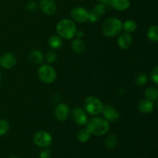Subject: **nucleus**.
Instances as JSON below:
<instances>
[{
    "label": "nucleus",
    "instance_id": "1",
    "mask_svg": "<svg viewBox=\"0 0 158 158\" xmlns=\"http://www.w3.org/2000/svg\"><path fill=\"white\" fill-rule=\"evenodd\" d=\"M87 129L91 134L95 136H103L110 130L109 122L103 117H96L87 121Z\"/></svg>",
    "mask_w": 158,
    "mask_h": 158
},
{
    "label": "nucleus",
    "instance_id": "2",
    "mask_svg": "<svg viewBox=\"0 0 158 158\" xmlns=\"http://www.w3.org/2000/svg\"><path fill=\"white\" fill-rule=\"evenodd\" d=\"M77 26L70 19H64L60 20L56 26V32L59 36L65 40H71L73 38L77 32Z\"/></svg>",
    "mask_w": 158,
    "mask_h": 158
},
{
    "label": "nucleus",
    "instance_id": "3",
    "mask_svg": "<svg viewBox=\"0 0 158 158\" xmlns=\"http://www.w3.org/2000/svg\"><path fill=\"white\" fill-rule=\"evenodd\" d=\"M122 22L119 19L111 17L105 20L102 26V32L106 37L118 35L122 30Z\"/></svg>",
    "mask_w": 158,
    "mask_h": 158
},
{
    "label": "nucleus",
    "instance_id": "4",
    "mask_svg": "<svg viewBox=\"0 0 158 158\" xmlns=\"http://www.w3.org/2000/svg\"><path fill=\"white\" fill-rule=\"evenodd\" d=\"M38 77L42 82L46 84H50L56 79V72L52 66L46 64L39 69Z\"/></svg>",
    "mask_w": 158,
    "mask_h": 158
},
{
    "label": "nucleus",
    "instance_id": "5",
    "mask_svg": "<svg viewBox=\"0 0 158 158\" xmlns=\"http://www.w3.org/2000/svg\"><path fill=\"white\" fill-rule=\"evenodd\" d=\"M84 108L88 114L92 115H98L102 112L103 103L97 97L90 96L86 97L85 100Z\"/></svg>",
    "mask_w": 158,
    "mask_h": 158
},
{
    "label": "nucleus",
    "instance_id": "6",
    "mask_svg": "<svg viewBox=\"0 0 158 158\" xmlns=\"http://www.w3.org/2000/svg\"><path fill=\"white\" fill-rule=\"evenodd\" d=\"M33 141L35 145L42 148H46L50 146L52 139L50 134L46 131H39L34 135Z\"/></svg>",
    "mask_w": 158,
    "mask_h": 158
},
{
    "label": "nucleus",
    "instance_id": "7",
    "mask_svg": "<svg viewBox=\"0 0 158 158\" xmlns=\"http://www.w3.org/2000/svg\"><path fill=\"white\" fill-rule=\"evenodd\" d=\"M71 16L73 19L80 23H83L89 21V12L84 8L76 7L71 10Z\"/></svg>",
    "mask_w": 158,
    "mask_h": 158
},
{
    "label": "nucleus",
    "instance_id": "8",
    "mask_svg": "<svg viewBox=\"0 0 158 158\" xmlns=\"http://www.w3.org/2000/svg\"><path fill=\"white\" fill-rule=\"evenodd\" d=\"M101 113L103 115V118L106 119L108 122H116L117 120H118L119 117H120L118 111L110 105L103 106Z\"/></svg>",
    "mask_w": 158,
    "mask_h": 158
},
{
    "label": "nucleus",
    "instance_id": "9",
    "mask_svg": "<svg viewBox=\"0 0 158 158\" xmlns=\"http://www.w3.org/2000/svg\"><path fill=\"white\" fill-rule=\"evenodd\" d=\"M56 118L60 122L65 121L69 114V107L66 103H59L54 111Z\"/></svg>",
    "mask_w": 158,
    "mask_h": 158
},
{
    "label": "nucleus",
    "instance_id": "10",
    "mask_svg": "<svg viewBox=\"0 0 158 158\" xmlns=\"http://www.w3.org/2000/svg\"><path fill=\"white\" fill-rule=\"evenodd\" d=\"M73 118L74 121L79 125H84L86 124L88 121L87 116H86V112L81 107H75L73 110L72 112Z\"/></svg>",
    "mask_w": 158,
    "mask_h": 158
},
{
    "label": "nucleus",
    "instance_id": "11",
    "mask_svg": "<svg viewBox=\"0 0 158 158\" xmlns=\"http://www.w3.org/2000/svg\"><path fill=\"white\" fill-rule=\"evenodd\" d=\"M16 63V58L15 55L11 52L3 54L0 57V66L4 69H11Z\"/></svg>",
    "mask_w": 158,
    "mask_h": 158
},
{
    "label": "nucleus",
    "instance_id": "12",
    "mask_svg": "<svg viewBox=\"0 0 158 158\" xmlns=\"http://www.w3.org/2000/svg\"><path fill=\"white\" fill-rule=\"evenodd\" d=\"M40 9L48 15H52L56 12V5L53 0H41L40 3Z\"/></svg>",
    "mask_w": 158,
    "mask_h": 158
},
{
    "label": "nucleus",
    "instance_id": "13",
    "mask_svg": "<svg viewBox=\"0 0 158 158\" xmlns=\"http://www.w3.org/2000/svg\"><path fill=\"white\" fill-rule=\"evenodd\" d=\"M117 44L121 49H128L133 44V38L131 33L123 32L120 34L117 40Z\"/></svg>",
    "mask_w": 158,
    "mask_h": 158
},
{
    "label": "nucleus",
    "instance_id": "14",
    "mask_svg": "<svg viewBox=\"0 0 158 158\" xmlns=\"http://www.w3.org/2000/svg\"><path fill=\"white\" fill-rule=\"evenodd\" d=\"M105 12H106V6L102 4V3L97 5V6H94L93 10L89 12V21H90L91 23L97 21L98 19L105 13Z\"/></svg>",
    "mask_w": 158,
    "mask_h": 158
},
{
    "label": "nucleus",
    "instance_id": "15",
    "mask_svg": "<svg viewBox=\"0 0 158 158\" xmlns=\"http://www.w3.org/2000/svg\"><path fill=\"white\" fill-rule=\"evenodd\" d=\"M138 109L140 112L143 113V114H149V113H151L154 110V103L151 100H148V99H144V100H142L139 103Z\"/></svg>",
    "mask_w": 158,
    "mask_h": 158
},
{
    "label": "nucleus",
    "instance_id": "16",
    "mask_svg": "<svg viewBox=\"0 0 158 158\" xmlns=\"http://www.w3.org/2000/svg\"><path fill=\"white\" fill-rule=\"evenodd\" d=\"M110 4L114 9L118 11H124L130 7V0H110Z\"/></svg>",
    "mask_w": 158,
    "mask_h": 158
},
{
    "label": "nucleus",
    "instance_id": "17",
    "mask_svg": "<svg viewBox=\"0 0 158 158\" xmlns=\"http://www.w3.org/2000/svg\"><path fill=\"white\" fill-rule=\"evenodd\" d=\"M29 60L32 62L33 64L39 65L43 63V55L40 51L39 50H32L29 53Z\"/></svg>",
    "mask_w": 158,
    "mask_h": 158
},
{
    "label": "nucleus",
    "instance_id": "18",
    "mask_svg": "<svg viewBox=\"0 0 158 158\" xmlns=\"http://www.w3.org/2000/svg\"><path fill=\"white\" fill-rule=\"evenodd\" d=\"M137 27V23L134 20L128 19L126 20L123 23H122V29H123L125 32H128V33H132V32H135Z\"/></svg>",
    "mask_w": 158,
    "mask_h": 158
},
{
    "label": "nucleus",
    "instance_id": "19",
    "mask_svg": "<svg viewBox=\"0 0 158 158\" xmlns=\"http://www.w3.org/2000/svg\"><path fill=\"white\" fill-rule=\"evenodd\" d=\"M85 48H86V45H85L84 42L81 40V39H76L73 41L72 43V49H73V51L77 53H82L83 51L85 50Z\"/></svg>",
    "mask_w": 158,
    "mask_h": 158
},
{
    "label": "nucleus",
    "instance_id": "20",
    "mask_svg": "<svg viewBox=\"0 0 158 158\" xmlns=\"http://www.w3.org/2000/svg\"><path fill=\"white\" fill-rule=\"evenodd\" d=\"M48 44L52 49H57L61 47L62 44H63V41H62L61 37L59 36V35H54L49 37V40H48Z\"/></svg>",
    "mask_w": 158,
    "mask_h": 158
},
{
    "label": "nucleus",
    "instance_id": "21",
    "mask_svg": "<svg viewBox=\"0 0 158 158\" xmlns=\"http://www.w3.org/2000/svg\"><path fill=\"white\" fill-rule=\"evenodd\" d=\"M146 99L151 100V101H155L157 100L158 97V90L155 87H150L146 89L144 93Z\"/></svg>",
    "mask_w": 158,
    "mask_h": 158
},
{
    "label": "nucleus",
    "instance_id": "22",
    "mask_svg": "<svg viewBox=\"0 0 158 158\" xmlns=\"http://www.w3.org/2000/svg\"><path fill=\"white\" fill-rule=\"evenodd\" d=\"M158 27L157 26H152L149 28L148 31V38L150 41L153 43H157L158 41Z\"/></svg>",
    "mask_w": 158,
    "mask_h": 158
},
{
    "label": "nucleus",
    "instance_id": "23",
    "mask_svg": "<svg viewBox=\"0 0 158 158\" xmlns=\"http://www.w3.org/2000/svg\"><path fill=\"white\" fill-rule=\"evenodd\" d=\"M91 134L89 133V131H88V129H81L78 133H77V138L81 143H85V142L88 141L90 137Z\"/></svg>",
    "mask_w": 158,
    "mask_h": 158
},
{
    "label": "nucleus",
    "instance_id": "24",
    "mask_svg": "<svg viewBox=\"0 0 158 158\" xmlns=\"http://www.w3.org/2000/svg\"><path fill=\"white\" fill-rule=\"evenodd\" d=\"M105 144H106V148H110V149L116 148L117 144V137L114 134H109L105 140Z\"/></svg>",
    "mask_w": 158,
    "mask_h": 158
},
{
    "label": "nucleus",
    "instance_id": "25",
    "mask_svg": "<svg viewBox=\"0 0 158 158\" xmlns=\"http://www.w3.org/2000/svg\"><path fill=\"white\" fill-rule=\"evenodd\" d=\"M9 127H10V125L8 120H4V119L0 120V137L5 135L9 131Z\"/></svg>",
    "mask_w": 158,
    "mask_h": 158
},
{
    "label": "nucleus",
    "instance_id": "26",
    "mask_svg": "<svg viewBox=\"0 0 158 158\" xmlns=\"http://www.w3.org/2000/svg\"><path fill=\"white\" fill-rule=\"evenodd\" d=\"M147 82H148V77H147L146 74L141 73H139L137 75V78H136V83H137V86H143Z\"/></svg>",
    "mask_w": 158,
    "mask_h": 158
},
{
    "label": "nucleus",
    "instance_id": "27",
    "mask_svg": "<svg viewBox=\"0 0 158 158\" xmlns=\"http://www.w3.org/2000/svg\"><path fill=\"white\" fill-rule=\"evenodd\" d=\"M46 61L48 62L49 63H52L54 62H56L57 59V56L56 53L53 51H49L46 53Z\"/></svg>",
    "mask_w": 158,
    "mask_h": 158
},
{
    "label": "nucleus",
    "instance_id": "28",
    "mask_svg": "<svg viewBox=\"0 0 158 158\" xmlns=\"http://www.w3.org/2000/svg\"><path fill=\"white\" fill-rule=\"evenodd\" d=\"M151 73V80L154 83V84H158V68L157 66L154 67V69L152 70Z\"/></svg>",
    "mask_w": 158,
    "mask_h": 158
},
{
    "label": "nucleus",
    "instance_id": "29",
    "mask_svg": "<svg viewBox=\"0 0 158 158\" xmlns=\"http://www.w3.org/2000/svg\"><path fill=\"white\" fill-rule=\"evenodd\" d=\"M26 9L28 11H30V12H34L37 9V4L35 2H29L26 5Z\"/></svg>",
    "mask_w": 158,
    "mask_h": 158
},
{
    "label": "nucleus",
    "instance_id": "30",
    "mask_svg": "<svg viewBox=\"0 0 158 158\" xmlns=\"http://www.w3.org/2000/svg\"><path fill=\"white\" fill-rule=\"evenodd\" d=\"M40 158H50L51 157V151L49 149H46L42 151L40 154Z\"/></svg>",
    "mask_w": 158,
    "mask_h": 158
},
{
    "label": "nucleus",
    "instance_id": "31",
    "mask_svg": "<svg viewBox=\"0 0 158 158\" xmlns=\"http://www.w3.org/2000/svg\"><path fill=\"white\" fill-rule=\"evenodd\" d=\"M77 35V36L78 37L79 39H81L82 37L84 36V32H83V31H80V30L77 31V32H76V35Z\"/></svg>",
    "mask_w": 158,
    "mask_h": 158
},
{
    "label": "nucleus",
    "instance_id": "32",
    "mask_svg": "<svg viewBox=\"0 0 158 158\" xmlns=\"http://www.w3.org/2000/svg\"><path fill=\"white\" fill-rule=\"evenodd\" d=\"M99 2H108L109 0H98Z\"/></svg>",
    "mask_w": 158,
    "mask_h": 158
},
{
    "label": "nucleus",
    "instance_id": "33",
    "mask_svg": "<svg viewBox=\"0 0 158 158\" xmlns=\"http://www.w3.org/2000/svg\"><path fill=\"white\" fill-rule=\"evenodd\" d=\"M9 158H19V157H15V156H12V157H10Z\"/></svg>",
    "mask_w": 158,
    "mask_h": 158
},
{
    "label": "nucleus",
    "instance_id": "34",
    "mask_svg": "<svg viewBox=\"0 0 158 158\" xmlns=\"http://www.w3.org/2000/svg\"><path fill=\"white\" fill-rule=\"evenodd\" d=\"M1 77H2V76H1V73H0V80H1Z\"/></svg>",
    "mask_w": 158,
    "mask_h": 158
}]
</instances>
